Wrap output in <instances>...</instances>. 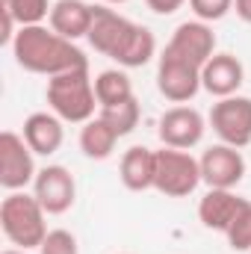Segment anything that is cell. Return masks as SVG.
I'll return each instance as SVG.
<instances>
[{"instance_id": "6da1fadb", "label": "cell", "mask_w": 251, "mask_h": 254, "mask_svg": "<svg viewBox=\"0 0 251 254\" xmlns=\"http://www.w3.org/2000/svg\"><path fill=\"white\" fill-rule=\"evenodd\" d=\"M86 39L98 54L116 60L122 68H142L157 54L154 33L142 24H133L130 18L119 15L110 6H95L92 30Z\"/></svg>"}, {"instance_id": "7a4b0ae2", "label": "cell", "mask_w": 251, "mask_h": 254, "mask_svg": "<svg viewBox=\"0 0 251 254\" xmlns=\"http://www.w3.org/2000/svg\"><path fill=\"white\" fill-rule=\"evenodd\" d=\"M12 54H15V63L24 71L42 74V77H57V74L89 65L86 54L74 42L63 39L60 33H54L42 24L18 27V36L12 42Z\"/></svg>"}, {"instance_id": "3957f363", "label": "cell", "mask_w": 251, "mask_h": 254, "mask_svg": "<svg viewBox=\"0 0 251 254\" xmlns=\"http://www.w3.org/2000/svg\"><path fill=\"white\" fill-rule=\"evenodd\" d=\"M45 95H48L51 113H57L63 122L86 125V122L95 119L98 95H95V80L89 77V65L57 74V77H48V92Z\"/></svg>"}, {"instance_id": "277c9868", "label": "cell", "mask_w": 251, "mask_h": 254, "mask_svg": "<svg viewBox=\"0 0 251 254\" xmlns=\"http://www.w3.org/2000/svg\"><path fill=\"white\" fill-rule=\"evenodd\" d=\"M45 207L39 204L36 195L27 192H9L0 204V228L3 237L15 246V249H39L48 237V225H45Z\"/></svg>"}, {"instance_id": "5b68a950", "label": "cell", "mask_w": 251, "mask_h": 254, "mask_svg": "<svg viewBox=\"0 0 251 254\" xmlns=\"http://www.w3.org/2000/svg\"><path fill=\"white\" fill-rule=\"evenodd\" d=\"M201 181V163L178 148H160L157 151V178H154V190L169 195V198H187L198 190Z\"/></svg>"}, {"instance_id": "8992f818", "label": "cell", "mask_w": 251, "mask_h": 254, "mask_svg": "<svg viewBox=\"0 0 251 254\" xmlns=\"http://www.w3.org/2000/svg\"><path fill=\"white\" fill-rule=\"evenodd\" d=\"M157 89L172 104H187L201 89V65L184 60L175 51H163L157 63Z\"/></svg>"}, {"instance_id": "52a82bcc", "label": "cell", "mask_w": 251, "mask_h": 254, "mask_svg": "<svg viewBox=\"0 0 251 254\" xmlns=\"http://www.w3.org/2000/svg\"><path fill=\"white\" fill-rule=\"evenodd\" d=\"M36 175L39 169L27 139L12 130H3L0 133V187L9 192H21L36 181Z\"/></svg>"}, {"instance_id": "ba28073f", "label": "cell", "mask_w": 251, "mask_h": 254, "mask_svg": "<svg viewBox=\"0 0 251 254\" xmlns=\"http://www.w3.org/2000/svg\"><path fill=\"white\" fill-rule=\"evenodd\" d=\"M207 122L225 145L246 148V145H251V98H246V95L219 98L213 104Z\"/></svg>"}, {"instance_id": "9c48e42d", "label": "cell", "mask_w": 251, "mask_h": 254, "mask_svg": "<svg viewBox=\"0 0 251 254\" xmlns=\"http://www.w3.org/2000/svg\"><path fill=\"white\" fill-rule=\"evenodd\" d=\"M201 181L210 190H234L243 178H246V157L240 148L234 145H210L201 157Z\"/></svg>"}, {"instance_id": "30bf717a", "label": "cell", "mask_w": 251, "mask_h": 254, "mask_svg": "<svg viewBox=\"0 0 251 254\" xmlns=\"http://www.w3.org/2000/svg\"><path fill=\"white\" fill-rule=\"evenodd\" d=\"M33 195L39 198V204L45 207L48 216H63L74 207V198H77L74 175L65 166H45V169H39V175L33 181Z\"/></svg>"}, {"instance_id": "8fae6325", "label": "cell", "mask_w": 251, "mask_h": 254, "mask_svg": "<svg viewBox=\"0 0 251 254\" xmlns=\"http://www.w3.org/2000/svg\"><path fill=\"white\" fill-rule=\"evenodd\" d=\"M204 130H207V122L195 107H172L160 116V125H157L160 142L178 151L195 148L204 139Z\"/></svg>"}, {"instance_id": "7c38bea8", "label": "cell", "mask_w": 251, "mask_h": 254, "mask_svg": "<svg viewBox=\"0 0 251 254\" xmlns=\"http://www.w3.org/2000/svg\"><path fill=\"white\" fill-rule=\"evenodd\" d=\"M169 51H175V54H181L184 60L195 65H207V60L216 54V33H213V27L210 24H204V21H184V24H178V30L172 33V39H169V45H166Z\"/></svg>"}, {"instance_id": "4fadbf2b", "label": "cell", "mask_w": 251, "mask_h": 254, "mask_svg": "<svg viewBox=\"0 0 251 254\" xmlns=\"http://www.w3.org/2000/svg\"><path fill=\"white\" fill-rule=\"evenodd\" d=\"M243 80H246V68L234 54H213L201 68V89H207L213 98L237 95Z\"/></svg>"}, {"instance_id": "5bb4252c", "label": "cell", "mask_w": 251, "mask_h": 254, "mask_svg": "<svg viewBox=\"0 0 251 254\" xmlns=\"http://www.w3.org/2000/svg\"><path fill=\"white\" fill-rule=\"evenodd\" d=\"M246 207H249V201L240 198L234 190H207V195L198 201V219L204 228L228 234V228Z\"/></svg>"}, {"instance_id": "9a60e30c", "label": "cell", "mask_w": 251, "mask_h": 254, "mask_svg": "<svg viewBox=\"0 0 251 254\" xmlns=\"http://www.w3.org/2000/svg\"><path fill=\"white\" fill-rule=\"evenodd\" d=\"M92 18H95V6H89L86 0H57L48 21H51L54 33H60L68 42H77V39L89 36Z\"/></svg>"}, {"instance_id": "2e32d148", "label": "cell", "mask_w": 251, "mask_h": 254, "mask_svg": "<svg viewBox=\"0 0 251 254\" xmlns=\"http://www.w3.org/2000/svg\"><path fill=\"white\" fill-rule=\"evenodd\" d=\"M21 136L27 139V145L33 148V154L51 157V154H57L63 148V139H65L63 119L57 113H33V116H27Z\"/></svg>"}, {"instance_id": "e0dca14e", "label": "cell", "mask_w": 251, "mask_h": 254, "mask_svg": "<svg viewBox=\"0 0 251 254\" xmlns=\"http://www.w3.org/2000/svg\"><path fill=\"white\" fill-rule=\"evenodd\" d=\"M119 178L130 192H145L154 190V178H157V151L145 148V145H133L127 148L119 166Z\"/></svg>"}, {"instance_id": "ac0fdd59", "label": "cell", "mask_w": 251, "mask_h": 254, "mask_svg": "<svg viewBox=\"0 0 251 254\" xmlns=\"http://www.w3.org/2000/svg\"><path fill=\"white\" fill-rule=\"evenodd\" d=\"M116 142H119V133L107 125L101 116H95L92 122H86L83 130H80V151L89 160H107L116 151Z\"/></svg>"}, {"instance_id": "d6986e66", "label": "cell", "mask_w": 251, "mask_h": 254, "mask_svg": "<svg viewBox=\"0 0 251 254\" xmlns=\"http://www.w3.org/2000/svg\"><path fill=\"white\" fill-rule=\"evenodd\" d=\"M95 95H98V110L104 107H116L133 98V83L125 71L119 68H107L95 77Z\"/></svg>"}, {"instance_id": "ffe728a7", "label": "cell", "mask_w": 251, "mask_h": 254, "mask_svg": "<svg viewBox=\"0 0 251 254\" xmlns=\"http://www.w3.org/2000/svg\"><path fill=\"white\" fill-rule=\"evenodd\" d=\"M0 9L9 12L18 27H33L42 24L45 18H51V0H0Z\"/></svg>"}, {"instance_id": "44dd1931", "label": "cell", "mask_w": 251, "mask_h": 254, "mask_svg": "<svg viewBox=\"0 0 251 254\" xmlns=\"http://www.w3.org/2000/svg\"><path fill=\"white\" fill-rule=\"evenodd\" d=\"M98 116L113 127V130L119 133V139H122V136H127V133H133L136 125H139V101H136V98H130V101H125V104L104 107Z\"/></svg>"}, {"instance_id": "7402d4cb", "label": "cell", "mask_w": 251, "mask_h": 254, "mask_svg": "<svg viewBox=\"0 0 251 254\" xmlns=\"http://www.w3.org/2000/svg\"><path fill=\"white\" fill-rule=\"evenodd\" d=\"M228 246L234 249V252H251V201L249 207L234 219V225L228 228Z\"/></svg>"}, {"instance_id": "603a6c76", "label": "cell", "mask_w": 251, "mask_h": 254, "mask_svg": "<svg viewBox=\"0 0 251 254\" xmlns=\"http://www.w3.org/2000/svg\"><path fill=\"white\" fill-rule=\"evenodd\" d=\"M39 254H80V246L71 231L57 228V231H48L45 243L39 246Z\"/></svg>"}, {"instance_id": "cb8c5ba5", "label": "cell", "mask_w": 251, "mask_h": 254, "mask_svg": "<svg viewBox=\"0 0 251 254\" xmlns=\"http://www.w3.org/2000/svg\"><path fill=\"white\" fill-rule=\"evenodd\" d=\"M189 9L195 12L198 21L213 24V21H222L234 9V0H189Z\"/></svg>"}, {"instance_id": "d4e9b609", "label": "cell", "mask_w": 251, "mask_h": 254, "mask_svg": "<svg viewBox=\"0 0 251 254\" xmlns=\"http://www.w3.org/2000/svg\"><path fill=\"white\" fill-rule=\"evenodd\" d=\"M145 3H148V9L157 12V15H175L187 0H145Z\"/></svg>"}, {"instance_id": "484cf974", "label": "cell", "mask_w": 251, "mask_h": 254, "mask_svg": "<svg viewBox=\"0 0 251 254\" xmlns=\"http://www.w3.org/2000/svg\"><path fill=\"white\" fill-rule=\"evenodd\" d=\"M234 12H237L246 24H251V0H234Z\"/></svg>"}, {"instance_id": "4316f807", "label": "cell", "mask_w": 251, "mask_h": 254, "mask_svg": "<svg viewBox=\"0 0 251 254\" xmlns=\"http://www.w3.org/2000/svg\"><path fill=\"white\" fill-rule=\"evenodd\" d=\"M3 254H27V252H24V249H6Z\"/></svg>"}, {"instance_id": "83f0119b", "label": "cell", "mask_w": 251, "mask_h": 254, "mask_svg": "<svg viewBox=\"0 0 251 254\" xmlns=\"http://www.w3.org/2000/svg\"><path fill=\"white\" fill-rule=\"evenodd\" d=\"M104 3H127V0H104Z\"/></svg>"}]
</instances>
